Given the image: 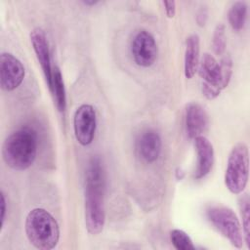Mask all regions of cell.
<instances>
[{"label": "cell", "mask_w": 250, "mask_h": 250, "mask_svg": "<svg viewBox=\"0 0 250 250\" xmlns=\"http://www.w3.org/2000/svg\"><path fill=\"white\" fill-rule=\"evenodd\" d=\"M206 217L211 225L225 236L232 246L242 248L243 232L236 214L226 206H211L206 210Z\"/></svg>", "instance_id": "cell-6"}, {"label": "cell", "mask_w": 250, "mask_h": 250, "mask_svg": "<svg viewBox=\"0 0 250 250\" xmlns=\"http://www.w3.org/2000/svg\"><path fill=\"white\" fill-rule=\"evenodd\" d=\"M170 240L178 250H193L195 246L189 235L182 229H172L170 231Z\"/></svg>", "instance_id": "cell-18"}, {"label": "cell", "mask_w": 250, "mask_h": 250, "mask_svg": "<svg viewBox=\"0 0 250 250\" xmlns=\"http://www.w3.org/2000/svg\"><path fill=\"white\" fill-rule=\"evenodd\" d=\"M161 147V138L154 130H147L144 132L137 142V149L140 156L148 163L154 162L158 159Z\"/></svg>", "instance_id": "cell-13"}, {"label": "cell", "mask_w": 250, "mask_h": 250, "mask_svg": "<svg viewBox=\"0 0 250 250\" xmlns=\"http://www.w3.org/2000/svg\"><path fill=\"white\" fill-rule=\"evenodd\" d=\"M49 89H50L51 93L53 94L54 101H55L58 110L60 112L64 111L65 107H66L65 88H64V83H63L62 72L57 65L53 66L51 86Z\"/></svg>", "instance_id": "cell-15"}, {"label": "cell", "mask_w": 250, "mask_h": 250, "mask_svg": "<svg viewBox=\"0 0 250 250\" xmlns=\"http://www.w3.org/2000/svg\"><path fill=\"white\" fill-rule=\"evenodd\" d=\"M26 237L39 250H51L60 240V227L55 217L44 208L28 212L24 222Z\"/></svg>", "instance_id": "cell-4"}, {"label": "cell", "mask_w": 250, "mask_h": 250, "mask_svg": "<svg viewBox=\"0 0 250 250\" xmlns=\"http://www.w3.org/2000/svg\"><path fill=\"white\" fill-rule=\"evenodd\" d=\"M105 175L99 157H93L85 173L84 217L87 230L91 234L102 232L105 223L104 212Z\"/></svg>", "instance_id": "cell-1"}, {"label": "cell", "mask_w": 250, "mask_h": 250, "mask_svg": "<svg viewBox=\"0 0 250 250\" xmlns=\"http://www.w3.org/2000/svg\"><path fill=\"white\" fill-rule=\"evenodd\" d=\"M82 3L86 6H94V5L98 4V1H83Z\"/></svg>", "instance_id": "cell-23"}, {"label": "cell", "mask_w": 250, "mask_h": 250, "mask_svg": "<svg viewBox=\"0 0 250 250\" xmlns=\"http://www.w3.org/2000/svg\"><path fill=\"white\" fill-rule=\"evenodd\" d=\"M197 153V165L194 172L195 179L199 180L207 176L214 163V148L211 142L204 136L193 139Z\"/></svg>", "instance_id": "cell-12"}, {"label": "cell", "mask_w": 250, "mask_h": 250, "mask_svg": "<svg viewBox=\"0 0 250 250\" xmlns=\"http://www.w3.org/2000/svg\"><path fill=\"white\" fill-rule=\"evenodd\" d=\"M186 130L190 139L203 136L209 125V117L205 108L198 103H189L185 113Z\"/></svg>", "instance_id": "cell-11"}, {"label": "cell", "mask_w": 250, "mask_h": 250, "mask_svg": "<svg viewBox=\"0 0 250 250\" xmlns=\"http://www.w3.org/2000/svg\"><path fill=\"white\" fill-rule=\"evenodd\" d=\"M37 147L36 132L30 127L20 128L5 139L1 151L3 161L13 170H26L36 159Z\"/></svg>", "instance_id": "cell-2"}, {"label": "cell", "mask_w": 250, "mask_h": 250, "mask_svg": "<svg viewBox=\"0 0 250 250\" xmlns=\"http://www.w3.org/2000/svg\"><path fill=\"white\" fill-rule=\"evenodd\" d=\"M249 150L247 145L238 143L231 148L225 172V185L233 194L241 193L248 183Z\"/></svg>", "instance_id": "cell-5"}, {"label": "cell", "mask_w": 250, "mask_h": 250, "mask_svg": "<svg viewBox=\"0 0 250 250\" xmlns=\"http://www.w3.org/2000/svg\"><path fill=\"white\" fill-rule=\"evenodd\" d=\"M131 54L136 64L142 67L151 66L158 55L156 41L146 30L138 31L131 43Z\"/></svg>", "instance_id": "cell-8"}, {"label": "cell", "mask_w": 250, "mask_h": 250, "mask_svg": "<svg viewBox=\"0 0 250 250\" xmlns=\"http://www.w3.org/2000/svg\"><path fill=\"white\" fill-rule=\"evenodd\" d=\"M199 52H200V40L197 34L189 35L186 40L185 60H184V71L185 76L188 79H191L197 72L199 63Z\"/></svg>", "instance_id": "cell-14"}, {"label": "cell", "mask_w": 250, "mask_h": 250, "mask_svg": "<svg viewBox=\"0 0 250 250\" xmlns=\"http://www.w3.org/2000/svg\"><path fill=\"white\" fill-rule=\"evenodd\" d=\"M162 5L164 7V12L166 16L170 19L174 18L176 14V2L175 1H162Z\"/></svg>", "instance_id": "cell-20"}, {"label": "cell", "mask_w": 250, "mask_h": 250, "mask_svg": "<svg viewBox=\"0 0 250 250\" xmlns=\"http://www.w3.org/2000/svg\"><path fill=\"white\" fill-rule=\"evenodd\" d=\"M97 116L93 105L83 104L79 105L73 115V130L76 141L83 146H89L95 137Z\"/></svg>", "instance_id": "cell-7"}, {"label": "cell", "mask_w": 250, "mask_h": 250, "mask_svg": "<svg viewBox=\"0 0 250 250\" xmlns=\"http://www.w3.org/2000/svg\"><path fill=\"white\" fill-rule=\"evenodd\" d=\"M197 72L202 80V93L208 100L216 99L229 85L232 74V60L226 55L220 62L205 53L199 60Z\"/></svg>", "instance_id": "cell-3"}, {"label": "cell", "mask_w": 250, "mask_h": 250, "mask_svg": "<svg viewBox=\"0 0 250 250\" xmlns=\"http://www.w3.org/2000/svg\"><path fill=\"white\" fill-rule=\"evenodd\" d=\"M248 6L245 1L234 2L228 13L229 23L234 30H241L244 28L247 21Z\"/></svg>", "instance_id": "cell-16"}, {"label": "cell", "mask_w": 250, "mask_h": 250, "mask_svg": "<svg viewBox=\"0 0 250 250\" xmlns=\"http://www.w3.org/2000/svg\"><path fill=\"white\" fill-rule=\"evenodd\" d=\"M0 205H1V216H0L1 227H3L4 221H5V216H6V206H7L5 194L3 192H1V203H0Z\"/></svg>", "instance_id": "cell-22"}, {"label": "cell", "mask_w": 250, "mask_h": 250, "mask_svg": "<svg viewBox=\"0 0 250 250\" xmlns=\"http://www.w3.org/2000/svg\"><path fill=\"white\" fill-rule=\"evenodd\" d=\"M227 45V37H226V28L223 23H219L216 25L212 38V48L217 56H221L224 54Z\"/></svg>", "instance_id": "cell-19"}, {"label": "cell", "mask_w": 250, "mask_h": 250, "mask_svg": "<svg viewBox=\"0 0 250 250\" xmlns=\"http://www.w3.org/2000/svg\"><path fill=\"white\" fill-rule=\"evenodd\" d=\"M239 210L240 216L242 219V232H243V239L247 245L250 247V200L247 193H244L240 196L239 201Z\"/></svg>", "instance_id": "cell-17"}, {"label": "cell", "mask_w": 250, "mask_h": 250, "mask_svg": "<svg viewBox=\"0 0 250 250\" xmlns=\"http://www.w3.org/2000/svg\"><path fill=\"white\" fill-rule=\"evenodd\" d=\"M25 69L21 62L11 53L0 56V86L3 91L12 92L23 81Z\"/></svg>", "instance_id": "cell-9"}, {"label": "cell", "mask_w": 250, "mask_h": 250, "mask_svg": "<svg viewBox=\"0 0 250 250\" xmlns=\"http://www.w3.org/2000/svg\"><path fill=\"white\" fill-rule=\"evenodd\" d=\"M29 37H30V42H31L33 51L35 53V56L37 58V61L42 68L47 86L48 88H50L53 66L51 64L49 43H48L45 31L40 27H36L30 32Z\"/></svg>", "instance_id": "cell-10"}, {"label": "cell", "mask_w": 250, "mask_h": 250, "mask_svg": "<svg viewBox=\"0 0 250 250\" xmlns=\"http://www.w3.org/2000/svg\"><path fill=\"white\" fill-rule=\"evenodd\" d=\"M208 18V11L205 7H201L196 14V21L199 26H203L206 23Z\"/></svg>", "instance_id": "cell-21"}]
</instances>
